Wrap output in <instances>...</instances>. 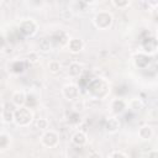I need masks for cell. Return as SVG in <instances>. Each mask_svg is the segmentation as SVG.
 <instances>
[{
  "label": "cell",
  "instance_id": "obj_5",
  "mask_svg": "<svg viewBox=\"0 0 158 158\" xmlns=\"http://www.w3.org/2000/svg\"><path fill=\"white\" fill-rule=\"evenodd\" d=\"M36 31H37V23L32 19H27V20L21 21L19 25V30H17V32L23 37L32 36Z\"/></svg>",
  "mask_w": 158,
  "mask_h": 158
},
{
  "label": "cell",
  "instance_id": "obj_29",
  "mask_svg": "<svg viewBox=\"0 0 158 158\" xmlns=\"http://www.w3.org/2000/svg\"><path fill=\"white\" fill-rule=\"evenodd\" d=\"M4 43H5V38H4V36H1V35H0V47H2V46H4Z\"/></svg>",
  "mask_w": 158,
  "mask_h": 158
},
{
  "label": "cell",
  "instance_id": "obj_28",
  "mask_svg": "<svg viewBox=\"0 0 158 158\" xmlns=\"http://www.w3.org/2000/svg\"><path fill=\"white\" fill-rule=\"evenodd\" d=\"M4 109H5V104H4V102H0V116H2Z\"/></svg>",
  "mask_w": 158,
  "mask_h": 158
},
{
  "label": "cell",
  "instance_id": "obj_11",
  "mask_svg": "<svg viewBox=\"0 0 158 158\" xmlns=\"http://www.w3.org/2000/svg\"><path fill=\"white\" fill-rule=\"evenodd\" d=\"M88 141L86 135L83 131H77L73 136H72V143L77 147H83Z\"/></svg>",
  "mask_w": 158,
  "mask_h": 158
},
{
  "label": "cell",
  "instance_id": "obj_12",
  "mask_svg": "<svg viewBox=\"0 0 158 158\" xmlns=\"http://www.w3.org/2000/svg\"><path fill=\"white\" fill-rule=\"evenodd\" d=\"M149 62H151V57H149L148 54L139 53V54L135 56V63H136V65H137L138 68H142V69H143V68L148 67Z\"/></svg>",
  "mask_w": 158,
  "mask_h": 158
},
{
  "label": "cell",
  "instance_id": "obj_25",
  "mask_svg": "<svg viewBox=\"0 0 158 158\" xmlns=\"http://www.w3.org/2000/svg\"><path fill=\"white\" fill-rule=\"evenodd\" d=\"M111 158H126V157H125V154L121 153V152H114V153L111 154Z\"/></svg>",
  "mask_w": 158,
  "mask_h": 158
},
{
  "label": "cell",
  "instance_id": "obj_8",
  "mask_svg": "<svg viewBox=\"0 0 158 158\" xmlns=\"http://www.w3.org/2000/svg\"><path fill=\"white\" fill-rule=\"evenodd\" d=\"M67 46H68V49L72 53H79L84 48V43L79 38H70V40H68Z\"/></svg>",
  "mask_w": 158,
  "mask_h": 158
},
{
  "label": "cell",
  "instance_id": "obj_13",
  "mask_svg": "<svg viewBox=\"0 0 158 158\" xmlns=\"http://www.w3.org/2000/svg\"><path fill=\"white\" fill-rule=\"evenodd\" d=\"M14 114H15V107L10 104H5V109L2 112V118L5 122H12L14 121Z\"/></svg>",
  "mask_w": 158,
  "mask_h": 158
},
{
  "label": "cell",
  "instance_id": "obj_4",
  "mask_svg": "<svg viewBox=\"0 0 158 158\" xmlns=\"http://www.w3.org/2000/svg\"><path fill=\"white\" fill-rule=\"evenodd\" d=\"M41 143L47 148H54L59 143V136L53 130H47L41 136Z\"/></svg>",
  "mask_w": 158,
  "mask_h": 158
},
{
  "label": "cell",
  "instance_id": "obj_2",
  "mask_svg": "<svg viewBox=\"0 0 158 158\" xmlns=\"http://www.w3.org/2000/svg\"><path fill=\"white\" fill-rule=\"evenodd\" d=\"M32 118H33V112L31 111V109H28L26 106H21V107L15 109L14 122L17 126H21V127L28 126L32 122Z\"/></svg>",
  "mask_w": 158,
  "mask_h": 158
},
{
  "label": "cell",
  "instance_id": "obj_21",
  "mask_svg": "<svg viewBox=\"0 0 158 158\" xmlns=\"http://www.w3.org/2000/svg\"><path fill=\"white\" fill-rule=\"evenodd\" d=\"M10 143V137L5 133H0V148H6Z\"/></svg>",
  "mask_w": 158,
  "mask_h": 158
},
{
  "label": "cell",
  "instance_id": "obj_7",
  "mask_svg": "<svg viewBox=\"0 0 158 158\" xmlns=\"http://www.w3.org/2000/svg\"><path fill=\"white\" fill-rule=\"evenodd\" d=\"M142 48H143V53L144 54H154L157 51V41L154 37H147L143 42H142Z\"/></svg>",
  "mask_w": 158,
  "mask_h": 158
},
{
  "label": "cell",
  "instance_id": "obj_1",
  "mask_svg": "<svg viewBox=\"0 0 158 158\" xmlns=\"http://www.w3.org/2000/svg\"><path fill=\"white\" fill-rule=\"evenodd\" d=\"M86 89H88V93L96 99H102L109 94V84L100 78L89 80Z\"/></svg>",
  "mask_w": 158,
  "mask_h": 158
},
{
  "label": "cell",
  "instance_id": "obj_27",
  "mask_svg": "<svg viewBox=\"0 0 158 158\" xmlns=\"http://www.w3.org/2000/svg\"><path fill=\"white\" fill-rule=\"evenodd\" d=\"M88 158H101V154H100L99 152H91V153L88 156Z\"/></svg>",
  "mask_w": 158,
  "mask_h": 158
},
{
  "label": "cell",
  "instance_id": "obj_18",
  "mask_svg": "<svg viewBox=\"0 0 158 158\" xmlns=\"http://www.w3.org/2000/svg\"><path fill=\"white\" fill-rule=\"evenodd\" d=\"M128 106H130V109L133 110V111H139V110L143 109V102H142L141 99H138V98H133V99L130 100Z\"/></svg>",
  "mask_w": 158,
  "mask_h": 158
},
{
  "label": "cell",
  "instance_id": "obj_15",
  "mask_svg": "<svg viewBox=\"0 0 158 158\" xmlns=\"http://www.w3.org/2000/svg\"><path fill=\"white\" fill-rule=\"evenodd\" d=\"M81 73H83V67H81V64H79V63H77V62L70 63V65H69V68H68V74H69L70 77L77 78V77H79Z\"/></svg>",
  "mask_w": 158,
  "mask_h": 158
},
{
  "label": "cell",
  "instance_id": "obj_24",
  "mask_svg": "<svg viewBox=\"0 0 158 158\" xmlns=\"http://www.w3.org/2000/svg\"><path fill=\"white\" fill-rule=\"evenodd\" d=\"M28 62H31V63H35L36 60H37V54L36 53H31V54H28Z\"/></svg>",
  "mask_w": 158,
  "mask_h": 158
},
{
  "label": "cell",
  "instance_id": "obj_26",
  "mask_svg": "<svg viewBox=\"0 0 158 158\" xmlns=\"http://www.w3.org/2000/svg\"><path fill=\"white\" fill-rule=\"evenodd\" d=\"M148 158H158V152H157L156 149L151 151V152L148 153Z\"/></svg>",
  "mask_w": 158,
  "mask_h": 158
},
{
  "label": "cell",
  "instance_id": "obj_16",
  "mask_svg": "<svg viewBox=\"0 0 158 158\" xmlns=\"http://www.w3.org/2000/svg\"><path fill=\"white\" fill-rule=\"evenodd\" d=\"M25 69H26V65H25V62H23V60H15V62H12L11 65H10V70H11L12 73H15V74H20V73H22Z\"/></svg>",
  "mask_w": 158,
  "mask_h": 158
},
{
  "label": "cell",
  "instance_id": "obj_9",
  "mask_svg": "<svg viewBox=\"0 0 158 158\" xmlns=\"http://www.w3.org/2000/svg\"><path fill=\"white\" fill-rule=\"evenodd\" d=\"M25 100H26V94L21 90H16L11 96V101H12L14 106H16V107L25 106Z\"/></svg>",
  "mask_w": 158,
  "mask_h": 158
},
{
  "label": "cell",
  "instance_id": "obj_23",
  "mask_svg": "<svg viewBox=\"0 0 158 158\" xmlns=\"http://www.w3.org/2000/svg\"><path fill=\"white\" fill-rule=\"evenodd\" d=\"M111 4L115 7H118V9H123L126 6H130V1H117V0H114V1H111Z\"/></svg>",
  "mask_w": 158,
  "mask_h": 158
},
{
  "label": "cell",
  "instance_id": "obj_10",
  "mask_svg": "<svg viewBox=\"0 0 158 158\" xmlns=\"http://www.w3.org/2000/svg\"><path fill=\"white\" fill-rule=\"evenodd\" d=\"M125 109H126V101L123 99L118 98V99H114L111 101V111L115 115H118V114L123 112Z\"/></svg>",
  "mask_w": 158,
  "mask_h": 158
},
{
  "label": "cell",
  "instance_id": "obj_19",
  "mask_svg": "<svg viewBox=\"0 0 158 158\" xmlns=\"http://www.w3.org/2000/svg\"><path fill=\"white\" fill-rule=\"evenodd\" d=\"M38 100L33 94H26V100H25V106L28 109H33L37 105Z\"/></svg>",
  "mask_w": 158,
  "mask_h": 158
},
{
  "label": "cell",
  "instance_id": "obj_14",
  "mask_svg": "<svg viewBox=\"0 0 158 158\" xmlns=\"http://www.w3.org/2000/svg\"><path fill=\"white\" fill-rule=\"evenodd\" d=\"M118 128H120V121H118V118H116V117L109 118V120L106 121V123H105V130H106L107 132H110V133L116 132Z\"/></svg>",
  "mask_w": 158,
  "mask_h": 158
},
{
  "label": "cell",
  "instance_id": "obj_17",
  "mask_svg": "<svg viewBox=\"0 0 158 158\" xmlns=\"http://www.w3.org/2000/svg\"><path fill=\"white\" fill-rule=\"evenodd\" d=\"M138 136H139L142 139H149V138L153 136L152 127H151V126H148V125L142 126V127L138 130Z\"/></svg>",
  "mask_w": 158,
  "mask_h": 158
},
{
  "label": "cell",
  "instance_id": "obj_20",
  "mask_svg": "<svg viewBox=\"0 0 158 158\" xmlns=\"http://www.w3.org/2000/svg\"><path fill=\"white\" fill-rule=\"evenodd\" d=\"M48 69L52 74H58L60 72V63L58 60H51L48 63Z\"/></svg>",
  "mask_w": 158,
  "mask_h": 158
},
{
  "label": "cell",
  "instance_id": "obj_6",
  "mask_svg": "<svg viewBox=\"0 0 158 158\" xmlns=\"http://www.w3.org/2000/svg\"><path fill=\"white\" fill-rule=\"evenodd\" d=\"M62 94L63 96L69 100V101H75L79 100V95H80V90L79 86L77 84H67L63 86L62 89Z\"/></svg>",
  "mask_w": 158,
  "mask_h": 158
},
{
  "label": "cell",
  "instance_id": "obj_3",
  "mask_svg": "<svg viewBox=\"0 0 158 158\" xmlns=\"http://www.w3.org/2000/svg\"><path fill=\"white\" fill-rule=\"evenodd\" d=\"M94 25L99 30H107L112 25V15L109 11H100L94 17Z\"/></svg>",
  "mask_w": 158,
  "mask_h": 158
},
{
  "label": "cell",
  "instance_id": "obj_22",
  "mask_svg": "<svg viewBox=\"0 0 158 158\" xmlns=\"http://www.w3.org/2000/svg\"><path fill=\"white\" fill-rule=\"evenodd\" d=\"M36 126H37L38 130L44 131V130L48 128V121H47L46 118H38V120L36 121Z\"/></svg>",
  "mask_w": 158,
  "mask_h": 158
}]
</instances>
